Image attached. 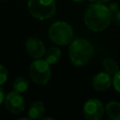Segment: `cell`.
I'll use <instances>...</instances> for the list:
<instances>
[{"instance_id":"obj_1","label":"cell","mask_w":120,"mask_h":120,"mask_svg":"<svg viewBox=\"0 0 120 120\" xmlns=\"http://www.w3.org/2000/svg\"><path fill=\"white\" fill-rule=\"evenodd\" d=\"M112 16V12L107 6L94 3L90 5L84 12V23L89 30L100 32L110 24Z\"/></svg>"},{"instance_id":"obj_2","label":"cell","mask_w":120,"mask_h":120,"mask_svg":"<svg viewBox=\"0 0 120 120\" xmlns=\"http://www.w3.org/2000/svg\"><path fill=\"white\" fill-rule=\"evenodd\" d=\"M94 54L91 43L83 38H75L70 42L68 48V57L70 62L77 67L84 66L89 63Z\"/></svg>"},{"instance_id":"obj_3","label":"cell","mask_w":120,"mask_h":120,"mask_svg":"<svg viewBox=\"0 0 120 120\" xmlns=\"http://www.w3.org/2000/svg\"><path fill=\"white\" fill-rule=\"evenodd\" d=\"M49 37L54 44L65 46L70 44L74 39V33L72 27L68 22L58 21L51 25L49 29Z\"/></svg>"},{"instance_id":"obj_4","label":"cell","mask_w":120,"mask_h":120,"mask_svg":"<svg viewBox=\"0 0 120 120\" xmlns=\"http://www.w3.org/2000/svg\"><path fill=\"white\" fill-rule=\"evenodd\" d=\"M29 13L36 19L46 20L55 13L54 0H28Z\"/></svg>"},{"instance_id":"obj_5","label":"cell","mask_w":120,"mask_h":120,"mask_svg":"<svg viewBox=\"0 0 120 120\" xmlns=\"http://www.w3.org/2000/svg\"><path fill=\"white\" fill-rule=\"evenodd\" d=\"M29 74L31 80L39 85L46 84L51 78V68L50 64L46 60L38 58L34 61L29 68Z\"/></svg>"},{"instance_id":"obj_6","label":"cell","mask_w":120,"mask_h":120,"mask_svg":"<svg viewBox=\"0 0 120 120\" xmlns=\"http://www.w3.org/2000/svg\"><path fill=\"white\" fill-rule=\"evenodd\" d=\"M82 112L83 116L88 120H99L103 116L104 107L100 100L91 98L84 103Z\"/></svg>"},{"instance_id":"obj_7","label":"cell","mask_w":120,"mask_h":120,"mask_svg":"<svg viewBox=\"0 0 120 120\" xmlns=\"http://www.w3.org/2000/svg\"><path fill=\"white\" fill-rule=\"evenodd\" d=\"M4 102L6 108L13 114L21 113L25 108V101L23 97L20 92H17L15 90L9 92L6 96Z\"/></svg>"},{"instance_id":"obj_8","label":"cell","mask_w":120,"mask_h":120,"mask_svg":"<svg viewBox=\"0 0 120 120\" xmlns=\"http://www.w3.org/2000/svg\"><path fill=\"white\" fill-rule=\"evenodd\" d=\"M25 50L31 57L36 58V59L41 58L45 54V52H46L43 42L38 38H34V37L28 38L26 39Z\"/></svg>"},{"instance_id":"obj_9","label":"cell","mask_w":120,"mask_h":120,"mask_svg":"<svg viewBox=\"0 0 120 120\" xmlns=\"http://www.w3.org/2000/svg\"><path fill=\"white\" fill-rule=\"evenodd\" d=\"M112 83L110 74L105 72H99L94 76L92 80V85L97 91H104L108 89Z\"/></svg>"},{"instance_id":"obj_10","label":"cell","mask_w":120,"mask_h":120,"mask_svg":"<svg viewBox=\"0 0 120 120\" xmlns=\"http://www.w3.org/2000/svg\"><path fill=\"white\" fill-rule=\"evenodd\" d=\"M45 112V106L41 101L32 102L28 108V117L30 119H39Z\"/></svg>"},{"instance_id":"obj_11","label":"cell","mask_w":120,"mask_h":120,"mask_svg":"<svg viewBox=\"0 0 120 120\" xmlns=\"http://www.w3.org/2000/svg\"><path fill=\"white\" fill-rule=\"evenodd\" d=\"M105 111L109 118L112 120H120V103L111 101L106 105Z\"/></svg>"},{"instance_id":"obj_12","label":"cell","mask_w":120,"mask_h":120,"mask_svg":"<svg viewBox=\"0 0 120 120\" xmlns=\"http://www.w3.org/2000/svg\"><path fill=\"white\" fill-rule=\"evenodd\" d=\"M61 58V51L57 47H51L45 52V60L50 64H55Z\"/></svg>"},{"instance_id":"obj_13","label":"cell","mask_w":120,"mask_h":120,"mask_svg":"<svg viewBox=\"0 0 120 120\" xmlns=\"http://www.w3.org/2000/svg\"><path fill=\"white\" fill-rule=\"evenodd\" d=\"M29 87V81L25 77H18L13 82V89L17 92L23 93L27 91Z\"/></svg>"},{"instance_id":"obj_14","label":"cell","mask_w":120,"mask_h":120,"mask_svg":"<svg viewBox=\"0 0 120 120\" xmlns=\"http://www.w3.org/2000/svg\"><path fill=\"white\" fill-rule=\"evenodd\" d=\"M102 64L104 70L110 75H113L118 71V64L112 58H105Z\"/></svg>"},{"instance_id":"obj_15","label":"cell","mask_w":120,"mask_h":120,"mask_svg":"<svg viewBox=\"0 0 120 120\" xmlns=\"http://www.w3.org/2000/svg\"><path fill=\"white\" fill-rule=\"evenodd\" d=\"M8 76V71L7 68L4 65L0 64V85L4 84L7 82Z\"/></svg>"},{"instance_id":"obj_16","label":"cell","mask_w":120,"mask_h":120,"mask_svg":"<svg viewBox=\"0 0 120 120\" xmlns=\"http://www.w3.org/2000/svg\"><path fill=\"white\" fill-rule=\"evenodd\" d=\"M112 84L114 89L120 93V70H118L116 73L113 74V78H112Z\"/></svg>"},{"instance_id":"obj_17","label":"cell","mask_w":120,"mask_h":120,"mask_svg":"<svg viewBox=\"0 0 120 120\" xmlns=\"http://www.w3.org/2000/svg\"><path fill=\"white\" fill-rule=\"evenodd\" d=\"M108 8L110 9V11L112 13H114L118 10V4L117 3H111L109 6H108Z\"/></svg>"},{"instance_id":"obj_18","label":"cell","mask_w":120,"mask_h":120,"mask_svg":"<svg viewBox=\"0 0 120 120\" xmlns=\"http://www.w3.org/2000/svg\"><path fill=\"white\" fill-rule=\"evenodd\" d=\"M113 19H114V22L120 26V10H117L116 12H114Z\"/></svg>"},{"instance_id":"obj_19","label":"cell","mask_w":120,"mask_h":120,"mask_svg":"<svg viewBox=\"0 0 120 120\" xmlns=\"http://www.w3.org/2000/svg\"><path fill=\"white\" fill-rule=\"evenodd\" d=\"M5 98H6V96H5V92H4L3 88H2L1 85H0V106L2 105L3 101L5 100Z\"/></svg>"},{"instance_id":"obj_20","label":"cell","mask_w":120,"mask_h":120,"mask_svg":"<svg viewBox=\"0 0 120 120\" xmlns=\"http://www.w3.org/2000/svg\"><path fill=\"white\" fill-rule=\"evenodd\" d=\"M90 2H93V3H99V4H103V3H106L108 2L109 0H89Z\"/></svg>"},{"instance_id":"obj_21","label":"cell","mask_w":120,"mask_h":120,"mask_svg":"<svg viewBox=\"0 0 120 120\" xmlns=\"http://www.w3.org/2000/svg\"><path fill=\"white\" fill-rule=\"evenodd\" d=\"M72 1H74V2H82V0H72Z\"/></svg>"},{"instance_id":"obj_22","label":"cell","mask_w":120,"mask_h":120,"mask_svg":"<svg viewBox=\"0 0 120 120\" xmlns=\"http://www.w3.org/2000/svg\"><path fill=\"white\" fill-rule=\"evenodd\" d=\"M1 1H8V0H1Z\"/></svg>"}]
</instances>
